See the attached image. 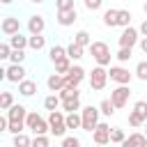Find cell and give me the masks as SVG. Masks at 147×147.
<instances>
[{
	"mask_svg": "<svg viewBox=\"0 0 147 147\" xmlns=\"http://www.w3.org/2000/svg\"><path fill=\"white\" fill-rule=\"evenodd\" d=\"M34 92H37V83L34 80H23V83H18V94L21 96H34Z\"/></svg>",
	"mask_w": 147,
	"mask_h": 147,
	"instance_id": "cell-19",
	"label": "cell"
},
{
	"mask_svg": "<svg viewBox=\"0 0 147 147\" xmlns=\"http://www.w3.org/2000/svg\"><path fill=\"white\" fill-rule=\"evenodd\" d=\"M48 57H51V62H57V60L67 57V48L60 46V44H53V46L48 48Z\"/></svg>",
	"mask_w": 147,
	"mask_h": 147,
	"instance_id": "cell-23",
	"label": "cell"
},
{
	"mask_svg": "<svg viewBox=\"0 0 147 147\" xmlns=\"http://www.w3.org/2000/svg\"><path fill=\"white\" fill-rule=\"evenodd\" d=\"M9 44H11V48H14V51H25V48L30 46V37H23V34L18 32V34L9 37Z\"/></svg>",
	"mask_w": 147,
	"mask_h": 147,
	"instance_id": "cell-18",
	"label": "cell"
},
{
	"mask_svg": "<svg viewBox=\"0 0 147 147\" xmlns=\"http://www.w3.org/2000/svg\"><path fill=\"white\" fill-rule=\"evenodd\" d=\"M0 30L5 37H14L21 32V21L16 16H2V23H0Z\"/></svg>",
	"mask_w": 147,
	"mask_h": 147,
	"instance_id": "cell-9",
	"label": "cell"
},
{
	"mask_svg": "<svg viewBox=\"0 0 147 147\" xmlns=\"http://www.w3.org/2000/svg\"><path fill=\"white\" fill-rule=\"evenodd\" d=\"M28 48H32V51H44L46 48V37L44 34H30V46Z\"/></svg>",
	"mask_w": 147,
	"mask_h": 147,
	"instance_id": "cell-24",
	"label": "cell"
},
{
	"mask_svg": "<svg viewBox=\"0 0 147 147\" xmlns=\"http://www.w3.org/2000/svg\"><path fill=\"white\" fill-rule=\"evenodd\" d=\"M11 106H14V94H11V92H2V94H0V110L7 113Z\"/></svg>",
	"mask_w": 147,
	"mask_h": 147,
	"instance_id": "cell-32",
	"label": "cell"
},
{
	"mask_svg": "<svg viewBox=\"0 0 147 147\" xmlns=\"http://www.w3.org/2000/svg\"><path fill=\"white\" fill-rule=\"evenodd\" d=\"M62 147H80V140L76 136H67V138H62Z\"/></svg>",
	"mask_w": 147,
	"mask_h": 147,
	"instance_id": "cell-44",
	"label": "cell"
},
{
	"mask_svg": "<svg viewBox=\"0 0 147 147\" xmlns=\"http://www.w3.org/2000/svg\"><path fill=\"white\" fill-rule=\"evenodd\" d=\"M48 126H51V136L55 138H67V115L62 110H53L48 113Z\"/></svg>",
	"mask_w": 147,
	"mask_h": 147,
	"instance_id": "cell-1",
	"label": "cell"
},
{
	"mask_svg": "<svg viewBox=\"0 0 147 147\" xmlns=\"http://www.w3.org/2000/svg\"><path fill=\"white\" fill-rule=\"evenodd\" d=\"M126 140V133H124V129H119V126H113L110 129V145L115 142V145H122Z\"/></svg>",
	"mask_w": 147,
	"mask_h": 147,
	"instance_id": "cell-29",
	"label": "cell"
},
{
	"mask_svg": "<svg viewBox=\"0 0 147 147\" xmlns=\"http://www.w3.org/2000/svg\"><path fill=\"white\" fill-rule=\"evenodd\" d=\"M83 53H85V48H83V46H78V44H74V41L67 46V57H69V60H80V57H83Z\"/></svg>",
	"mask_w": 147,
	"mask_h": 147,
	"instance_id": "cell-26",
	"label": "cell"
},
{
	"mask_svg": "<svg viewBox=\"0 0 147 147\" xmlns=\"http://www.w3.org/2000/svg\"><path fill=\"white\" fill-rule=\"evenodd\" d=\"M25 129H28V131H32V136H46V133L51 131V126H48V119H44L39 113H28Z\"/></svg>",
	"mask_w": 147,
	"mask_h": 147,
	"instance_id": "cell-2",
	"label": "cell"
},
{
	"mask_svg": "<svg viewBox=\"0 0 147 147\" xmlns=\"http://www.w3.org/2000/svg\"><path fill=\"white\" fill-rule=\"evenodd\" d=\"M140 51L147 55V37H140Z\"/></svg>",
	"mask_w": 147,
	"mask_h": 147,
	"instance_id": "cell-46",
	"label": "cell"
},
{
	"mask_svg": "<svg viewBox=\"0 0 147 147\" xmlns=\"http://www.w3.org/2000/svg\"><path fill=\"white\" fill-rule=\"evenodd\" d=\"M25 67L23 64H9V67H5V80H9V83H23L25 80Z\"/></svg>",
	"mask_w": 147,
	"mask_h": 147,
	"instance_id": "cell-10",
	"label": "cell"
},
{
	"mask_svg": "<svg viewBox=\"0 0 147 147\" xmlns=\"http://www.w3.org/2000/svg\"><path fill=\"white\" fill-rule=\"evenodd\" d=\"M23 60H25V51H11V57H9L11 64H23Z\"/></svg>",
	"mask_w": 147,
	"mask_h": 147,
	"instance_id": "cell-43",
	"label": "cell"
},
{
	"mask_svg": "<svg viewBox=\"0 0 147 147\" xmlns=\"http://www.w3.org/2000/svg\"><path fill=\"white\" fill-rule=\"evenodd\" d=\"M131 55H133V48H119V51L115 53V57H117L119 62H129Z\"/></svg>",
	"mask_w": 147,
	"mask_h": 147,
	"instance_id": "cell-39",
	"label": "cell"
},
{
	"mask_svg": "<svg viewBox=\"0 0 147 147\" xmlns=\"http://www.w3.org/2000/svg\"><path fill=\"white\" fill-rule=\"evenodd\" d=\"M83 5H85L87 11H99L101 5H103V0H83Z\"/></svg>",
	"mask_w": 147,
	"mask_h": 147,
	"instance_id": "cell-42",
	"label": "cell"
},
{
	"mask_svg": "<svg viewBox=\"0 0 147 147\" xmlns=\"http://www.w3.org/2000/svg\"><path fill=\"white\" fill-rule=\"evenodd\" d=\"M14 147H32V138L28 136V133H18V136H14Z\"/></svg>",
	"mask_w": 147,
	"mask_h": 147,
	"instance_id": "cell-33",
	"label": "cell"
},
{
	"mask_svg": "<svg viewBox=\"0 0 147 147\" xmlns=\"http://www.w3.org/2000/svg\"><path fill=\"white\" fill-rule=\"evenodd\" d=\"M51 147H53V145H51ZM55 147H62V145H55Z\"/></svg>",
	"mask_w": 147,
	"mask_h": 147,
	"instance_id": "cell-51",
	"label": "cell"
},
{
	"mask_svg": "<svg viewBox=\"0 0 147 147\" xmlns=\"http://www.w3.org/2000/svg\"><path fill=\"white\" fill-rule=\"evenodd\" d=\"M145 142H147V136L140 133V131H136V133H131V136L122 142V147H142Z\"/></svg>",
	"mask_w": 147,
	"mask_h": 147,
	"instance_id": "cell-17",
	"label": "cell"
},
{
	"mask_svg": "<svg viewBox=\"0 0 147 147\" xmlns=\"http://www.w3.org/2000/svg\"><path fill=\"white\" fill-rule=\"evenodd\" d=\"M96 147H101V145H96ZM106 147H110V145H106Z\"/></svg>",
	"mask_w": 147,
	"mask_h": 147,
	"instance_id": "cell-52",
	"label": "cell"
},
{
	"mask_svg": "<svg viewBox=\"0 0 147 147\" xmlns=\"http://www.w3.org/2000/svg\"><path fill=\"white\" fill-rule=\"evenodd\" d=\"M7 117H9V122H18V124H25V119H28V108L25 106H21V103H14L7 113H5Z\"/></svg>",
	"mask_w": 147,
	"mask_h": 147,
	"instance_id": "cell-13",
	"label": "cell"
},
{
	"mask_svg": "<svg viewBox=\"0 0 147 147\" xmlns=\"http://www.w3.org/2000/svg\"><path fill=\"white\" fill-rule=\"evenodd\" d=\"M108 78H110V80H115L117 85H131L133 74H129V69H124V67H110Z\"/></svg>",
	"mask_w": 147,
	"mask_h": 147,
	"instance_id": "cell-8",
	"label": "cell"
},
{
	"mask_svg": "<svg viewBox=\"0 0 147 147\" xmlns=\"http://www.w3.org/2000/svg\"><path fill=\"white\" fill-rule=\"evenodd\" d=\"M129 96H131V87L129 85H117L110 92V101L115 103V108H124L129 103Z\"/></svg>",
	"mask_w": 147,
	"mask_h": 147,
	"instance_id": "cell-7",
	"label": "cell"
},
{
	"mask_svg": "<svg viewBox=\"0 0 147 147\" xmlns=\"http://www.w3.org/2000/svg\"><path fill=\"white\" fill-rule=\"evenodd\" d=\"M90 53H92L96 67H108V64H110V57H113V55H110V48H108L106 41H92Z\"/></svg>",
	"mask_w": 147,
	"mask_h": 147,
	"instance_id": "cell-3",
	"label": "cell"
},
{
	"mask_svg": "<svg viewBox=\"0 0 147 147\" xmlns=\"http://www.w3.org/2000/svg\"><path fill=\"white\" fill-rule=\"evenodd\" d=\"M92 140H94V145H101V147L110 145V126L106 122H99V126L92 133Z\"/></svg>",
	"mask_w": 147,
	"mask_h": 147,
	"instance_id": "cell-11",
	"label": "cell"
},
{
	"mask_svg": "<svg viewBox=\"0 0 147 147\" xmlns=\"http://www.w3.org/2000/svg\"><path fill=\"white\" fill-rule=\"evenodd\" d=\"M57 96L64 101V99H71V96H80V92H78V87H71V85H64V90L62 92H57Z\"/></svg>",
	"mask_w": 147,
	"mask_h": 147,
	"instance_id": "cell-34",
	"label": "cell"
},
{
	"mask_svg": "<svg viewBox=\"0 0 147 147\" xmlns=\"http://www.w3.org/2000/svg\"><path fill=\"white\" fill-rule=\"evenodd\" d=\"M64 78H67V85H71V87H78V85L85 80V69H83L80 64H74Z\"/></svg>",
	"mask_w": 147,
	"mask_h": 147,
	"instance_id": "cell-12",
	"label": "cell"
},
{
	"mask_svg": "<svg viewBox=\"0 0 147 147\" xmlns=\"http://www.w3.org/2000/svg\"><path fill=\"white\" fill-rule=\"evenodd\" d=\"M62 106V99L57 96V94H48L46 99H44V108L48 110V113H53V110H57Z\"/></svg>",
	"mask_w": 147,
	"mask_h": 147,
	"instance_id": "cell-25",
	"label": "cell"
},
{
	"mask_svg": "<svg viewBox=\"0 0 147 147\" xmlns=\"http://www.w3.org/2000/svg\"><path fill=\"white\" fill-rule=\"evenodd\" d=\"M142 147H147V142H145V145H142Z\"/></svg>",
	"mask_w": 147,
	"mask_h": 147,
	"instance_id": "cell-53",
	"label": "cell"
},
{
	"mask_svg": "<svg viewBox=\"0 0 147 147\" xmlns=\"http://www.w3.org/2000/svg\"><path fill=\"white\" fill-rule=\"evenodd\" d=\"M117 14H119V9H113V7L106 9L103 16H101V18H103V25H106V28H115V25H117Z\"/></svg>",
	"mask_w": 147,
	"mask_h": 147,
	"instance_id": "cell-22",
	"label": "cell"
},
{
	"mask_svg": "<svg viewBox=\"0 0 147 147\" xmlns=\"http://www.w3.org/2000/svg\"><path fill=\"white\" fill-rule=\"evenodd\" d=\"M106 83H108V69L106 67H94L92 74H90V87L99 92V90L106 87Z\"/></svg>",
	"mask_w": 147,
	"mask_h": 147,
	"instance_id": "cell-6",
	"label": "cell"
},
{
	"mask_svg": "<svg viewBox=\"0 0 147 147\" xmlns=\"http://www.w3.org/2000/svg\"><path fill=\"white\" fill-rule=\"evenodd\" d=\"M62 110L64 113H80V96H71V99H64L62 101Z\"/></svg>",
	"mask_w": 147,
	"mask_h": 147,
	"instance_id": "cell-20",
	"label": "cell"
},
{
	"mask_svg": "<svg viewBox=\"0 0 147 147\" xmlns=\"http://www.w3.org/2000/svg\"><path fill=\"white\" fill-rule=\"evenodd\" d=\"M32 147H51L48 136H32Z\"/></svg>",
	"mask_w": 147,
	"mask_h": 147,
	"instance_id": "cell-37",
	"label": "cell"
},
{
	"mask_svg": "<svg viewBox=\"0 0 147 147\" xmlns=\"http://www.w3.org/2000/svg\"><path fill=\"white\" fill-rule=\"evenodd\" d=\"M78 21V11L76 9H69V11H57V25L62 28H69Z\"/></svg>",
	"mask_w": 147,
	"mask_h": 147,
	"instance_id": "cell-16",
	"label": "cell"
},
{
	"mask_svg": "<svg viewBox=\"0 0 147 147\" xmlns=\"http://www.w3.org/2000/svg\"><path fill=\"white\" fill-rule=\"evenodd\" d=\"M11 51H14L11 44H9V41H2V44H0V60H9V57H11Z\"/></svg>",
	"mask_w": 147,
	"mask_h": 147,
	"instance_id": "cell-38",
	"label": "cell"
},
{
	"mask_svg": "<svg viewBox=\"0 0 147 147\" xmlns=\"http://www.w3.org/2000/svg\"><path fill=\"white\" fill-rule=\"evenodd\" d=\"M99 115H101L99 106H85V108L80 110V117H83V131L94 133V129L99 126Z\"/></svg>",
	"mask_w": 147,
	"mask_h": 147,
	"instance_id": "cell-4",
	"label": "cell"
},
{
	"mask_svg": "<svg viewBox=\"0 0 147 147\" xmlns=\"http://www.w3.org/2000/svg\"><path fill=\"white\" fill-rule=\"evenodd\" d=\"M30 2H34V5H41V2H44V0H30Z\"/></svg>",
	"mask_w": 147,
	"mask_h": 147,
	"instance_id": "cell-49",
	"label": "cell"
},
{
	"mask_svg": "<svg viewBox=\"0 0 147 147\" xmlns=\"http://www.w3.org/2000/svg\"><path fill=\"white\" fill-rule=\"evenodd\" d=\"M133 113H138V115L147 122V101H136V103H133Z\"/></svg>",
	"mask_w": 147,
	"mask_h": 147,
	"instance_id": "cell-36",
	"label": "cell"
},
{
	"mask_svg": "<svg viewBox=\"0 0 147 147\" xmlns=\"http://www.w3.org/2000/svg\"><path fill=\"white\" fill-rule=\"evenodd\" d=\"M142 11H145V16H147V0L142 2Z\"/></svg>",
	"mask_w": 147,
	"mask_h": 147,
	"instance_id": "cell-47",
	"label": "cell"
},
{
	"mask_svg": "<svg viewBox=\"0 0 147 147\" xmlns=\"http://www.w3.org/2000/svg\"><path fill=\"white\" fill-rule=\"evenodd\" d=\"M46 85H48V90L55 94V92H62V90H64L67 78H64V76H60V74H51V76L46 78Z\"/></svg>",
	"mask_w": 147,
	"mask_h": 147,
	"instance_id": "cell-15",
	"label": "cell"
},
{
	"mask_svg": "<svg viewBox=\"0 0 147 147\" xmlns=\"http://www.w3.org/2000/svg\"><path fill=\"white\" fill-rule=\"evenodd\" d=\"M67 129H83L80 113H67Z\"/></svg>",
	"mask_w": 147,
	"mask_h": 147,
	"instance_id": "cell-28",
	"label": "cell"
},
{
	"mask_svg": "<svg viewBox=\"0 0 147 147\" xmlns=\"http://www.w3.org/2000/svg\"><path fill=\"white\" fill-rule=\"evenodd\" d=\"M136 78L142 80V83H147V60H142V62L136 64Z\"/></svg>",
	"mask_w": 147,
	"mask_h": 147,
	"instance_id": "cell-35",
	"label": "cell"
},
{
	"mask_svg": "<svg viewBox=\"0 0 147 147\" xmlns=\"http://www.w3.org/2000/svg\"><path fill=\"white\" fill-rule=\"evenodd\" d=\"M55 9L57 11H69V9H76V7H74V0H55Z\"/></svg>",
	"mask_w": 147,
	"mask_h": 147,
	"instance_id": "cell-41",
	"label": "cell"
},
{
	"mask_svg": "<svg viewBox=\"0 0 147 147\" xmlns=\"http://www.w3.org/2000/svg\"><path fill=\"white\" fill-rule=\"evenodd\" d=\"M53 64H55V74H60V76H67L69 69L74 67L69 57H62V60H57V62H53Z\"/></svg>",
	"mask_w": 147,
	"mask_h": 147,
	"instance_id": "cell-27",
	"label": "cell"
},
{
	"mask_svg": "<svg viewBox=\"0 0 147 147\" xmlns=\"http://www.w3.org/2000/svg\"><path fill=\"white\" fill-rule=\"evenodd\" d=\"M131 18H133V16H131L129 9H119V14H117V25H119V28H129V25H131Z\"/></svg>",
	"mask_w": 147,
	"mask_h": 147,
	"instance_id": "cell-31",
	"label": "cell"
},
{
	"mask_svg": "<svg viewBox=\"0 0 147 147\" xmlns=\"http://www.w3.org/2000/svg\"><path fill=\"white\" fill-rule=\"evenodd\" d=\"M129 124H131L133 129H138V126H145V119H142L138 113H133V110H131V113H129Z\"/></svg>",
	"mask_w": 147,
	"mask_h": 147,
	"instance_id": "cell-40",
	"label": "cell"
},
{
	"mask_svg": "<svg viewBox=\"0 0 147 147\" xmlns=\"http://www.w3.org/2000/svg\"><path fill=\"white\" fill-rule=\"evenodd\" d=\"M44 30H46L44 16H41V14H32V16L28 18V32H30V34H44Z\"/></svg>",
	"mask_w": 147,
	"mask_h": 147,
	"instance_id": "cell-14",
	"label": "cell"
},
{
	"mask_svg": "<svg viewBox=\"0 0 147 147\" xmlns=\"http://www.w3.org/2000/svg\"><path fill=\"white\" fill-rule=\"evenodd\" d=\"M119 48H133L136 44H140V32L136 30V28H124L122 30V34H119Z\"/></svg>",
	"mask_w": 147,
	"mask_h": 147,
	"instance_id": "cell-5",
	"label": "cell"
},
{
	"mask_svg": "<svg viewBox=\"0 0 147 147\" xmlns=\"http://www.w3.org/2000/svg\"><path fill=\"white\" fill-rule=\"evenodd\" d=\"M145 136H147V122H145Z\"/></svg>",
	"mask_w": 147,
	"mask_h": 147,
	"instance_id": "cell-50",
	"label": "cell"
},
{
	"mask_svg": "<svg viewBox=\"0 0 147 147\" xmlns=\"http://www.w3.org/2000/svg\"><path fill=\"white\" fill-rule=\"evenodd\" d=\"M138 32H140L142 37H147V18H145V21L140 23V28H138Z\"/></svg>",
	"mask_w": 147,
	"mask_h": 147,
	"instance_id": "cell-45",
	"label": "cell"
},
{
	"mask_svg": "<svg viewBox=\"0 0 147 147\" xmlns=\"http://www.w3.org/2000/svg\"><path fill=\"white\" fill-rule=\"evenodd\" d=\"M74 44H78V46H83V48H90V46H92L90 32H87V30H78V32L74 34Z\"/></svg>",
	"mask_w": 147,
	"mask_h": 147,
	"instance_id": "cell-21",
	"label": "cell"
},
{
	"mask_svg": "<svg viewBox=\"0 0 147 147\" xmlns=\"http://www.w3.org/2000/svg\"><path fill=\"white\" fill-rule=\"evenodd\" d=\"M0 2H2V5H11L14 0H0Z\"/></svg>",
	"mask_w": 147,
	"mask_h": 147,
	"instance_id": "cell-48",
	"label": "cell"
},
{
	"mask_svg": "<svg viewBox=\"0 0 147 147\" xmlns=\"http://www.w3.org/2000/svg\"><path fill=\"white\" fill-rule=\"evenodd\" d=\"M99 110H101V115H106V117H113L117 108H115V103H113L110 99H103V101L99 103Z\"/></svg>",
	"mask_w": 147,
	"mask_h": 147,
	"instance_id": "cell-30",
	"label": "cell"
}]
</instances>
